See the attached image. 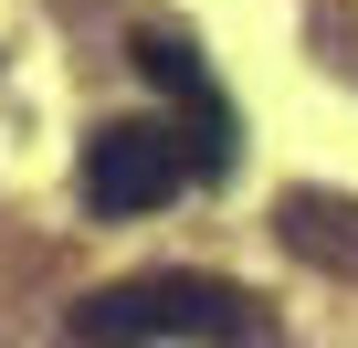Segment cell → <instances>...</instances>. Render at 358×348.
I'll use <instances>...</instances> for the list:
<instances>
[{
    "label": "cell",
    "instance_id": "3957f363",
    "mask_svg": "<svg viewBox=\"0 0 358 348\" xmlns=\"http://www.w3.org/2000/svg\"><path fill=\"white\" fill-rule=\"evenodd\" d=\"M127 53H137V74H148V85L179 106V148H190V180H222V169L243 158V137H232V95L211 85V64L179 43V32H137Z\"/></svg>",
    "mask_w": 358,
    "mask_h": 348
},
{
    "label": "cell",
    "instance_id": "277c9868",
    "mask_svg": "<svg viewBox=\"0 0 358 348\" xmlns=\"http://www.w3.org/2000/svg\"><path fill=\"white\" fill-rule=\"evenodd\" d=\"M337 222H348L337 201H285V243H306L327 264H358V232H337Z\"/></svg>",
    "mask_w": 358,
    "mask_h": 348
},
{
    "label": "cell",
    "instance_id": "6da1fadb",
    "mask_svg": "<svg viewBox=\"0 0 358 348\" xmlns=\"http://www.w3.org/2000/svg\"><path fill=\"white\" fill-rule=\"evenodd\" d=\"M74 348H158V337H190V348H232L253 337V295L222 274H127L64 306Z\"/></svg>",
    "mask_w": 358,
    "mask_h": 348
},
{
    "label": "cell",
    "instance_id": "7a4b0ae2",
    "mask_svg": "<svg viewBox=\"0 0 358 348\" xmlns=\"http://www.w3.org/2000/svg\"><path fill=\"white\" fill-rule=\"evenodd\" d=\"M74 180H85V211L137 222V211H158V201L190 190V148H179L169 116H106L85 137V169H74Z\"/></svg>",
    "mask_w": 358,
    "mask_h": 348
}]
</instances>
